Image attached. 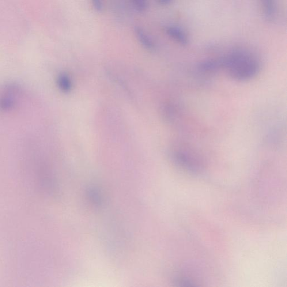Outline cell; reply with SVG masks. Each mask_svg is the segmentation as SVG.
<instances>
[{
  "label": "cell",
  "mask_w": 287,
  "mask_h": 287,
  "mask_svg": "<svg viewBox=\"0 0 287 287\" xmlns=\"http://www.w3.org/2000/svg\"><path fill=\"white\" fill-rule=\"evenodd\" d=\"M173 0H158L159 4L162 6L168 5L171 3Z\"/></svg>",
  "instance_id": "obj_11"
},
{
  "label": "cell",
  "mask_w": 287,
  "mask_h": 287,
  "mask_svg": "<svg viewBox=\"0 0 287 287\" xmlns=\"http://www.w3.org/2000/svg\"><path fill=\"white\" fill-rule=\"evenodd\" d=\"M92 4L94 10L100 13L103 9V0H91Z\"/></svg>",
  "instance_id": "obj_10"
},
{
  "label": "cell",
  "mask_w": 287,
  "mask_h": 287,
  "mask_svg": "<svg viewBox=\"0 0 287 287\" xmlns=\"http://www.w3.org/2000/svg\"><path fill=\"white\" fill-rule=\"evenodd\" d=\"M173 160L181 167L191 172L198 171V166L195 158L186 150H177L173 153Z\"/></svg>",
  "instance_id": "obj_3"
},
{
  "label": "cell",
  "mask_w": 287,
  "mask_h": 287,
  "mask_svg": "<svg viewBox=\"0 0 287 287\" xmlns=\"http://www.w3.org/2000/svg\"><path fill=\"white\" fill-rule=\"evenodd\" d=\"M221 59L222 69L233 80L246 82L259 73L260 64L258 58L250 52L235 50Z\"/></svg>",
  "instance_id": "obj_1"
},
{
  "label": "cell",
  "mask_w": 287,
  "mask_h": 287,
  "mask_svg": "<svg viewBox=\"0 0 287 287\" xmlns=\"http://www.w3.org/2000/svg\"><path fill=\"white\" fill-rule=\"evenodd\" d=\"M57 82L59 89L64 93L70 92L73 87V83L70 78L65 73L60 74L59 75Z\"/></svg>",
  "instance_id": "obj_8"
},
{
  "label": "cell",
  "mask_w": 287,
  "mask_h": 287,
  "mask_svg": "<svg viewBox=\"0 0 287 287\" xmlns=\"http://www.w3.org/2000/svg\"><path fill=\"white\" fill-rule=\"evenodd\" d=\"M134 9L138 13H143L148 9V0H133Z\"/></svg>",
  "instance_id": "obj_9"
},
{
  "label": "cell",
  "mask_w": 287,
  "mask_h": 287,
  "mask_svg": "<svg viewBox=\"0 0 287 287\" xmlns=\"http://www.w3.org/2000/svg\"><path fill=\"white\" fill-rule=\"evenodd\" d=\"M199 69L205 73H213L222 69L221 59L205 60L199 64Z\"/></svg>",
  "instance_id": "obj_7"
},
{
  "label": "cell",
  "mask_w": 287,
  "mask_h": 287,
  "mask_svg": "<svg viewBox=\"0 0 287 287\" xmlns=\"http://www.w3.org/2000/svg\"><path fill=\"white\" fill-rule=\"evenodd\" d=\"M20 91V87L15 84L7 85L0 93V110L9 111L16 105V95Z\"/></svg>",
  "instance_id": "obj_2"
},
{
  "label": "cell",
  "mask_w": 287,
  "mask_h": 287,
  "mask_svg": "<svg viewBox=\"0 0 287 287\" xmlns=\"http://www.w3.org/2000/svg\"><path fill=\"white\" fill-rule=\"evenodd\" d=\"M166 33L171 39L183 46L188 43V37L186 33L178 26L170 25L165 29Z\"/></svg>",
  "instance_id": "obj_5"
},
{
  "label": "cell",
  "mask_w": 287,
  "mask_h": 287,
  "mask_svg": "<svg viewBox=\"0 0 287 287\" xmlns=\"http://www.w3.org/2000/svg\"><path fill=\"white\" fill-rule=\"evenodd\" d=\"M264 16L267 20L273 21L277 16L276 0H260Z\"/></svg>",
  "instance_id": "obj_6"
},
{
  "label": "cell",
  "mask_w": 287,
  "mask_h": 287,
  "mask_svg": "<svg viewBox=\"0 0 287 287\" xmlns=\"http://www.w3.org/2000/svg\"><path fill=\"white\" fill-rule=\"evenodd\" d=\"M134 33L136 37L139 41L140 44L143 47L148 51H154L156 48V44L154 41L144 29L141 26H135L134 28Z\"/></svg>",
  "instance_id": "obj_4"
}]
</instances>
